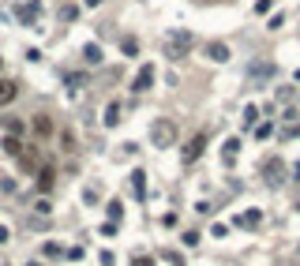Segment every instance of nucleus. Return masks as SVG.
<instances>
[{"label": "nucleus", "mask_w": 300, "mask_h": 266, "mask_svg": "<svg viewBox=\"0 0 300 266\" xmlns=\"http://www.w3.org/2000/svg\"><path fill=\"white\" fill-rule=\"evenodd\" d=\"M105 0H86V8H102Z\"/></svg>", "instance_id": "27"}, {"label": "nucleus", "mask_w": 300, "mask_h": 266, "mask_svg": "<svg viewBox=\"0 0 300 266\" xmlns=\"http://www.w3.org/2000/svg\"><path fill=\"white\" fill-rule=\"evenodd\" d=\"M4 150H8V154H15V158H19V154H23V143H19L15 135H8V139H4Z\"/></svg>", "instance_id": "14"}, {"label": "nucleus", "mask_w": 300, "mask_h": 266, "mask_svg": "<svg viewBox=\"0 0 300 266\" xmlns=\"http://www.w3.org/2000/svg\"><path fill=\"white\" fill-rule=\"evenodd\" d=\"M38 188H42V191H49V188H53V172H49V169L38 172Z\"/></svg>", "instance_id": "17"}, {"label": "nucleus", "mask_w": 300, "mask_h": 266, "mask_svg": "<svg viewBox=\"0 0 300 266\" xmlns=\"http://www.w3.org/2000/svg\"><path fill=\"white\" fill-rule=\"evenodd\" d=\"M105 124H109V128H117V124H120V105L117 102L105 105Z\"/></svg>", "instance_id": "11"}, {"label": "nucleus", "mask_w": 300, "mask_h": 266, "mask_svg": "<svg viewBox=\"0 0 300 266\" xmlns=\"http://www.w3.org/2000/svg\"><path fill=\"white\" fill-rule=\"evenodd\" d=\"M203 146H206V139H203V135H195V139H191V143L184 146V165H191V161H195V158L203 154Z\"/></svg>", "instance_id": "6"}, {"label": "nucleus", "mask_w": 300, "mask_h": 266, "mask_svg": "<svg viewBox=\"0 0 300 266\" xmlns=\"http://www.w3.org/2000/svg\"><path fill=\"white\" fill-rule=\"evenodd\" d=\"M0 68H4V60H0Z\"/></svg>", "instance_id": "28"}, {"label": "nucleus", "mask_w": 300, "mask_h": 266, "mask_svg": "<svg viewBox=\"0 0 300 266\" xmlns=\"http://www.w3.org/2000/svg\"><path fill=\"white\" fill-rule=\"evenodd\" d=\"M75 15H79V8H75V4H64V8H60V19H64V23H71Z\"/></svg>", "instance_id": "19"}, {"label": "nucleus", "mask_w": 300, "mask_h": 266, "mask_svg": "<svg viewBox=\"0 0 300 266\" xmlns=\"http://www.w3.org/2000/svg\"><path fill=\"white\" fill-rule=\"evenodd\" d=\"M34 131H38V135H49V131H53V120H49V116H34Z\"/></svg>", "instance_id": "13"}, {"label": "nucleus", "mask_w": 300, "mask_h": 266, "mask_svg": "<svg viewBox=\"0 0 300 266\" xmlns=\"http://www.w3.org/2000/svg\"><path fill=\"white\" fill-rule=\"evenodd\" d=\"M285 23V15H282V11H278V15H270V23H266V30H278V26H282Z\"/></svg>", "instance_id": "24"}, {"label": "nucleus", "mask_w": 300, "mask_h": 266, "mask_svg": "<svg viewBox=\"0 0 300 266\" xmlns=\"http://www.w3.org/2000/svg\"><path fill=\"white\" fill-rule=\"evenodd\" d=\"M150 143H154L158 150L173 146V143H177V124H173V120H154V124H150Z\"/></svg>", "instance_id": "2"}, {"label": "nucleus", "mask_w": 300, "mask_h": 266, "mask_svg": "<svg viewBox=\"0 0 300 266\" xmlns=\"http://www.w3.org/2000/svg\"><path fill=\"white\" fill-rule=\"evenodd\" d=\"M83 60H86V64H102V49H98L94 42L83 45Z\"/></svg>", "instance_id": "10"}, {"label": "nucleus", "mask_w": 300, "mask_h": 266, "mask_svg": "<svg viewBox=\"0 0 300 266\" xmlns=\"http://www.w3.org/2000/svg\"><path fill=\"white\" fill-rule=\"evenodd\" d=\"M270 4H274V0H255V15H266V11H270Z\"/></svg>", "instance_id": "23"}, {"label": "nucleus", "mask_w": 300, "mask_h": 266, "mask_svg": "<svg viewBox=\"0 0 300 266\" xmlns=\"http://www.w3.org/2000/svg\"><path fill=\"white\" fill-rule=\"evenodd\" d=\"M131 191H135L139 199L146 195V172H143V169H135V172H131Z\"/></svg>", "instance_id": "9"}, {"label": "nucleus", "mask_w": 300, "mask_h": 266, "mask_svg": "<svg viewBox=\"0 0 300 266\" xmlns=\"http://www.w3.org/2000/svg\"><path fill=\"white\" fill-rule=\"evenodd\" d=\"M180 240H184V248H195V244H199V229H188Z\"/></svg>", "instance_id": "18"}, {"label": "nucleus", "mask_w": 300, "mask_h": 266, "mask_svg": "<svg viewBox=\"0 0 300 266\" xmlns=\"http://www.w3.org/2000/svg\"><path fill=\"white\" fill-rule=\"evenodd\" d=\"M38 11H42V4H38V0H34V4H26V8L19 11V19H23V23L30 26V23H34V15H38Z\"/></svg>", "instance_id": "12"}, {"label": "nucleus", "mask_w": 300, "mask_h": 266, "mask_svg": "<svg viewBox=\"0 0 300 266\" xmlns=\"http://www.w3.org/2000/svg\"><path fill=\"white\" fill-rule=\"evenodd\" d=\"M150 83H154V68H150V64H143V68H139V75H135V83H131V90H150Z\"/></svg>", "instance_id": "5"}, {"label": "nucleus", "mask_w": 300, "mask_h": 266, "mask_svg": "<svg viewBox=\"0 0 300 266\" xmlns=\"http://www.w3.org/2000/svg\"><path fill=\"white\" fill-rule=\"evenodd\" d=\"M120 49H124V56H135V53H139V42H135V38H124V42H120Z\"/></svg>", "instance_id": "16"}, {"label": "nucleus", "mask_w": 300, "mask_h": 266, "mask_svg": "<svg viewBox=\"0 0 300 266\" xmlns=\"http://www.w3.org/2000/svg\"><path fill=\"white\" fill-rule=\"evenodd\" d=\"M30 266H38V263H30Z\"/></svg>", "instance_id": "29"}, {"label": "nucleus", "mask_w": 300, "mask_h": 266, "mask_svg": "<svg viewBox=\"0 0 300 266\" xmlns=\"http://www.w3.org/2000/svg\"><path fill=\"white\" fill-rule=\"evenodd\" d=\"M19 98V83H11V79H0V105H11Z\"/></svg>", "instance_id": "4"}, {"label": "nucleus", "mask_w": 300, "mask_h": 266, "mask_svg": "<svg viewBox=\"0 0 300 266\" xmlns=\"http://www.w3.org/2000/svg\"><path fill=\"white\" fill-rule=\"evenodd\" d=\"M206 56H210L214 64H222V60H229L233 53H229V45H225V42H210V45H206Z\"/></svg>", "instance_id": "3"}, {"label": "nucleus", "mask_w": 300, "mask_h": 266, "mask_svg": "<svg viewBox=\"0 0 300 266\" xmlns=\"http://www.w3.org/2000/svg\"><path fill=\"white\" fill-rule=\"evenodd\" d=\"M42 255H49V259H64L68 251L60 248V244H45V248H42Z\"/></svg>", "instance_id": "15"}, {"label": "nucleus", "mask_w": 300, "mask_h": 266, "mask_svg": "<svg viewBox=\"0 0 300 266\" xmlns=\"http://www.w3.org/2000/svg\"><path fill=\"white\" fill-rule=\"evenodd\" d=\"M263 169H266V184H270V188H278V184H282V161H278V158H270Z\"/></svg>", "instance_id": "7"}, {"label": "nucleus", "mask_w": 300, "mask_h": 266, "mask_svg": "<svg viewBox=\"0 0 300 266\" xmlns=\"http://www.w3.org/2000/svg\"><path fill=\"white\" fill-rule=\"evenodd\" d=\"M259 221H263V214H259V210H244V214L237 217V225H244V229H255Z\"/></svg>", "instance_id": "8"}, {"label": "nucleus", "mask_w": 300, "mask_h": 266, "mask_svg": "<svg viewBox=\"0 0 300 266\" xmlns=\"http://www.w3.org/2000/svg\"><path fill=\"white\" fill-rule=\"evenodd\" d=\"M165 263L169 266H184V255H180V251H165Z\"/></svg>", "instance_id": "20"}, {"label": "nucleus", "mask_w": 300, "mask_h": 266, "mask_svg": "<svg viewBox=\"0 0 300 266\" xmlns=\"http://www.w3.org/2000/svg\"><path fill=\"white\" fill-rule=\"evenodd\" d=\"M131 266H154V259H150V255H135V259H131Z\"/></svg>", "instance_id": "25"}, {"label": "nucleus", "mask_w": 300, "mask_h": 266, "mask_svg": "<svg viewBox=\"0 0 300 266\" xmlns=\"http://www.w3.org/2000/svg\"><path fill=\"white\" fill-rule=\"evenodd\" d=\"M191 45H195V38H191L188 30H169V38H165V56H169V60H184Z\"/></svg>", "instance_id": "1"}, {"label": "nucleus", "mask_w": 300, "mask_h": 266, "mask_svg": "<svg viewBox=\"0 0 300 266\" xmlns=\"http://www.w3.org/2000/svg\"><path fill=\"white\" fill-rule=\"evenodd\" d=\"M109 217H113V221H120V217H124V206H120V203H109Z\"/></svg>", "instance_id": "21"}, {"label": "nucleus", "mask_w": 300, "mask_h": 266, "mask_svg": "<svg viewBox=\"0 0 300 266\" xmlns=\"http://www.w3.org/2000/svg\"><path fill=\"white\" fill-rule=\"evenodd\" d=\"M117 259H113V251H102V266H113Z\"/></svg>", "instance_id": "26"}, {"label": "nucleus", "mask_w": 300, "mask_h": 266, "mask_svg": "<svg viewBox=\"0 0 300 266\" xmlns=\"http://www.w3.org/2000/svg\"><path fill=\"white\" fill-rule=\"evenodd\" d=\"M98 195H102V191H98V184H90V188H86V203L94 206V203H98Z\"/></svg>", "instance_id": "22"}]
</instances>
